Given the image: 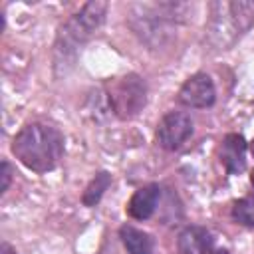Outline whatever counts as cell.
<instances>
[{
	"instance_id": "277c9868",
	"label": "cell",
	"mask_w": 254,
	"mask_h": 254,
	"mask_svg": "<svg viewBox=\"0 0 254 254\" xmlns=\"http://www.w3.org/2000/svg\"><path fill=\"white\" fill-rule=\"evenodd\" d=\"M210 8L206 36L216 50H228L254 26V2H216Z\"/></svg>"
},
{
	"instance_id": "e0dca14e",
	"label": "cell",
	"mask_w": 254,
	"mask_h": 254,
	"mask_svg": "<svg viewBox=\"0 0 254 254\" xmlns=\"http://www.w3.org/2000/svg\"><path fill=\"white\" fill-rule=\"evenodd\" d=\"M250 151H252V155H254V141L250 143Z\"/></svg>"
},
{
	"instance_id": "7a4b0ae2",
	"label": "cell",
	"mask_w": 254,
	"mask_h": 254,
	"mask_svg": "<svg viewBox=\"0 0 254 254\" xmlns=\"http://www.w3.org/2000/svg\"><path fill=\"white\" fill-rule=\"evenodd\" d=\"M12 155L30 171L44 175L54 171L65 153L64 133L48 123H26L12 139Z\"/></svg>"
},
{
	"instance_id": "ba28073f",
	"label": "cell",
	"mask_w": 254,
	"mask_h": 254,
	"mask_svg": "<svg viewBox=\"0 0 254 254\" xmlns=\"http://www.w3.org/2000/svg\"><path fill=\"white\" fill-rule=\"evenodd\" d=\"M246 149L248 143L240 133L224 135L218 147V159L228 175H240L246 169Z\"/></svg>"
},
{
	"instance_id": "4fadbf2b",
	"label": "cell",
	"mask_w": 254,
	"mask_h": 254,
	"mask_svg": "<svg viewBox=\"0 0 254 254\" xmlns=\"http://www.w3.org/2000/svg\"><path fill=\"white\" fill-rule=\"evenodd\" d=\"M230 216L236 224L254 228V194L252 196H242L232 204Z\"/></svg>"
},
{
	"instance_id": "8992f818",
	"label": "cell",
	"mask_w": 254,
	"mask_h": 254,
	"mask_svg": "<svg viewBox=\"0 0 254 254\" xmlns=\"http://www.w3.org/2000/svg\"><path fill=\"white\" fill-rule=\"evenodd\" d=\"M194 123L187 111H167L155 129V141L165 151H177L192 135Z\"/></svg>"
},
{
	"instance_id": "52a82bcc",
	"label": "cell",
	"mask_w": 254,
	"mask_h": 254,
	"mask_svg": "<svg viewBox=\"0 0 254 254\" xmlns=\"http://www.w3.org/2000/svg\"><path fill=\"white\" fill-rule=\"evenodd\" d=\"M177 99L181 105L190 109H206L216 103V87L208 73H192L179 89Z\"/></svg>"
},
{
	"instance_id": "5b68a950",
	"label": "cell",
	"mask_w": 254,
	"mask_h": 254,
	"mask_svg": "<svg viewBox=\"0 0 254 254\" xmlns=\"http://www.w3.org/2000/svg\"><path fill=\"white\" fill-rule=\"evenodd\" d=\"M109 109L119 119H131L143 111L147 105V83L137 73H127L117 77L111 89L107 91Z\"/></svg>"
},
{
	"instance_id": "3957f363",
	"label": "cell",
	"mask_w": 254,
	"mask_h": 254,
	"mask_svg": "<svg viewBox=\"0 0 254 254\" xmlns=\"http://www.w3.org/2000/svg\"><path fill=\"white\" fill-rule=\"evenodd\" d=\"M189 6L181 2H161V4H143L135 6V12L129 20L133 32L151 48L163 46L173 36V26L181 22Z\"/></svg>"
},
{
	"instance_id": "7c38bea8",
	"label": "cell",
	"mask_w": 254,
	"mask_h": 254,
	"mask_svg": "<svg viewBox=\"0 0 254 254\" xmlns=\"http://www.w3.org/2000/svg\"><path fill=\"white\" fill-rule=\"evenodd\" d=\"M109 187H111V173L109 171L95 173V177L87 183V187H85V190L81 194V202L85 206H97Z\"/></svg>"
},
{
	"instance_id": "6da1fadb",
	"label": "cell",
	"mask_w": 254,
	"mask_h": 254,
	"mask_svg": "<svg viewBox=\"0 0 254 254\" xmlns=\"http://www.w3.org/2000/svg\"><path fill=\"white\" fill-rule=\"evenodd\" d=\"M109 4L103 0L85 2L75 14H71L56 34L54 42V69L56 75H65L77 62L81 48L105 22Z\"/></svg>"
},
{
	"instance_id": "30bf717a",
	"label": "cell",
	"mask_w": 254,
	"mask_h": 254,
	"mask_svg": "<svg viewBox=\"0 0 254 254\" xmlns=\"http://www.w3.org/2000/svg\"><path fill=\"white\" fill-rule=\"evenodd\" d=\"M159 202H161V187L157 183L143 185L131 194L127 202V214L135 220H149L155 214Z\"/></svg>"
},
{
	"instance_id": "8fae6325",
	"label": "cell",
	"mask_w": 254,
	"mask_h": 254,
	"mask_svg": "<svg viewBox=\"0 0 254 254\" xmlns=\"http://www.w3.org/2000/svg\"><path fill=\"white\" fill-rule=\"evenodd\" d=\"M119 238L127 254H155V238L133 224H123L119 228Z\"/></svg>"
},
{
	"instance_id": "9c48e42d",
	"label": "cell",
	"mask_w": 254,
	"mask_h": 254,
	"mask_svg": "<svg viewBox=\"0 0 254 254\" xmlns=\"http://www.w3.org/2000/svg\"><path fill=\"white\" fill-rule=\"evenodd\" d=\"M214 250V236L206 226L189 224L177 236V254H210Z\"/></svg>"
},
{
	"instance_id": "9a60e30c",
	"label": "cell",
	"mask_w": 254,
	"mask_h": 254,
	"mask_svg": "<svg viewBox=\"0 0 254 254\" xmlns=\"http://www.w3.org/2000/svg\"><path fill=\"white\" fill-rule=\"evenodd\" d=\"M0 254H18V252H16V250H14V248L4 240V242L0 244Z\"/></svg>"
},
{
	"instance_id": "ac0fdd59",
	"label": "cell",
	"mask_w": 254,
	"mask_h": 254,
	"mask_svg": "<svg viewBox=\"0 0 254 254\" xmlns=\"http://www.w3.org/2000/svg\"><path fill=\"white\" fill-rule=\"evenodd\" d=\"M250 181H252V185H254V173H252V179H250Z\"/></svg>"
},
{
	"instance_id": "5bb4252c",
	"label": "cell",
	"mask_w": 254,
	"mask_h": 254,
	"mask_svg": "<svg viewBox=\"0 0 254 254\" xmlns=\"http://www.w3.org/2000/svg\"><path fill=\"white\" fill-rule=\"evenodd\" d=\"M12 175H14V169H12V165L4 159L2 165H0V194H4V192L8 190V187H10V183H12Z\"/></svg>"
},
{
	"instance_id": "2e32d148",
	"label": "cell",
	"mask_w": 254,
	"mask_h": 254,
	"mask_svg": "<svg viewBox=\"0 0 254 254\" xmlns=\"http://www.w3.org/2000/svg\"><path fill=\"white\" fill-rule=\"evenodd\" d=\"M210 254H230V252H228L226 248H214V250H212Z\"/></svg>"
}]
</instances>
